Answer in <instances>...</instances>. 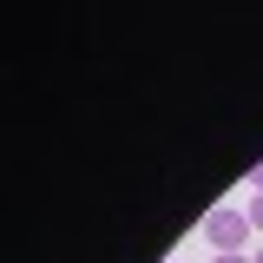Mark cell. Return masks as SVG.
Wrapping results in <instances>:
<instances>
[{
	"label": "cell",
	"instance_id": "obj_1",
	"mask_svg": "<svg viewBox=\"0 0 263 263\" xmlns=\"http://www.w3.org/2000/svg\"><path fill=\"white\" fill-rule=\"evenodd\" d=\"M250 217H243V204H217L211 217H204V243L217 250V257H237V250H250Z\"/></svg>",
	"mask_w": 263,
	"mask_h": 263
},
{
	"label": "cell",
	"instance_id": "obj_2",
	"mask_svg": "<svg viewBox=\"0 0 263 263\" xmlns=\"http://www.w3.org/2000/svg\"><path fill=\"white\" fill-rule=\"evenodd\" d=\"M243 217H250V230H263V191H250V204H243Z\"/></svg>",
	"mask_w": 263,
	"mask_h": 263
},
{
	"label": "cell",
	"instance_id": "obj_3",
	"mask_svg": "<svg viewBox=\"0 0 263 263\" xmlns=\"http://www.w3.org/2000/svg\"><path fill=\"white\" fill-rule=\"evenodd\" d=\"M211 263H257V257H250V250H237V257H211Z\"/></svg>",
	"mask_w": 263,
	"mask_h": 263
},
{
	"label": "cell",
	"instance_id": "obj_4",
	"mask_svg": "<svg viewBox=\"0 0 263 263\" xmlns=\"http://www.w3.org/2000/svg\"><path fill=\"white\" fill-rule=\"evenodd\" d=\"M250 191H263V164H257V171H250Z\"/></svg>",
	"mask_w": 263,
	"mask_h": 263
},
{
	"label": "cell",
	"instance_id": "obj_5",
	"mask_svg": "<svg viewBox=\"0 0 263 263\" xmlns=\"http://www.w3.org/2000/svg\"><path fill=\"white\" fill-rule=\"evenodd\" d=\"M250 257H257V263H263V243H257V250H250Z\"/></svg>",
	"mask_w": 263,
	"mask_h": 263
}]
</instances>
